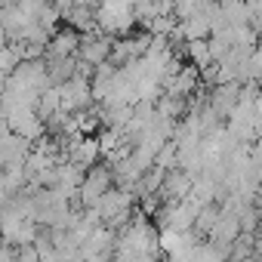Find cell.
<instances>
[{
	"label": "cell",
	"instance_id": "cell-6",
	"mask_svg": "<svg viewBox=\"0 0 262 262\" xmlns=\"http://www.w3.org/2000/svg\"><path fill=\"white\" fill-rule=\"evenodd\" d=\"M59 96H62V111H68V114L90 108V102H93V86H90L86 68H80L74 77H68L65 83H59Z\"/></svg>",
	"mask_w": 262,
	"mask_h": 262
},
{
	"label": "cell",
	"instance_id": "cell-11",
	"mask_svg": "<svg viewBox=\"0 0 262 262\" xmlns=\"http://www.w3.org/2000/svg\"><path fill=\"white\" fill-rule=\"evenodd\" d=\"M256 198H259V201H262V185H259V191H256Z\"/></svg>",
	"mask_w": 262,
	"mask_h": 262
},
{
	"label": "cell",
	"instance_id": "cell-10",
	"mask_svg": "<svg viewBox=\"0 0 262 262\" xmlns=\"http://www.w3.org/2000/svg\"><path fill=\"white\" fill-rule=\"evenodd\" d=\"M0 7H4V4H0ZM7 40V31H4V22H0V43H4Z\"/></svg>",
	"mask_w": 262,
	"mask_h": 262
},
{
	"label": "cell",
	"instance_id": "cell-7",
	"mask_svg": "<svg viewBox=\"0 0 262 262\" xmlns=\"http://www.w3.org/2000/svg\"><path fill=\"white\" fill-rule=\"evenodd\" d=\"M155 34L151 31H142V34H123V40H114V50H111V59L114 65H126V62H136L145 56V50L151 47Z\"/></svg>",
	"mask_w": 262,
	"mask_h": 262
},
{
	"label": "cell",
	"instance_id": "cell-8",
	"mask_svg": "<svg viewBox=\"0 0 262 262\" xmlns=\"http://www.w3.org/2000/svg\"><path fill=\"white\" fill-rule=\"evenodd\" d=\"M77 47H80V31L77 28H71V25L53 28L43 56L47 59H68V56H77Z\"/></svg>",
	"mask_w": 262,
	"mask_h": 262
},
{
	"label": "cell",
	"instance_id": "cell-12",
	"mask_svg": "<svg viewBox=\"0 0 262 262\" xmlns=\"http://www.w3.org/2000/svg\"><path fill=\"white\" fill-rule=\"evenodd\" d=\"M0 86H4V77H0Z\"/></svg>",
	"mask_w": 262,
	"mask_h": 262
},
{
	"label": "cell",
	"instance_id": "cell-2",
	"mask_svg": "<svg viewBox=\"0 0 262 262\" xmlns=\"http://www.w3.org/2000/svg\"><path fill=\"white\" fill-rule=\"evenodd\" d=\"M139 25L133 0H99L96 4V28L111 34V37H123Z\"/></svg>",
	"mask_w": 262,
	"mask_h": 262
},
{
	"label": "cell",
	"instance_id": "cell-1",
	"mask_svg": "<svg viewBox=\"0 0 262 262\" xmlns=\"http://www.w3.org/2000/svg\"><path fill=\"white\" fill-rule=\"evenodd\" d=\"M161 250V228L145 216V213H133L120 228H117V241H114V256L117 259H158Z\"/></svg>",
	"mask_w": 262,
	"mask_h": 262
},
{
	"label": "cell",
	"instance_id": "cell-4",
	"mask_svg": "<svg viewBox=\"0 0 262 262\" xmlns=\"http://www.w3.org/2000/svg\"><path fill=\"white\" fill-rule=\"evenodd\" d=\"M111 185H117L111 164H99V161H96L93 167L83 170V179H80V188H77V201H80L83 207H90V204H96Z\"/></svg>",
	"mask_w": 262,
	"mask_h": 262
},
{
	"label": "cell",
	"instance_id": "cell-3",
	"mask_svg": "<svg viewBox=\"0 0 262 262\" xmlns=\"http://www.w3.org/2000/svg\"><path fill=\"white\" fill-rule=\"evenodd\" d=\"M96 213H99V219L105 222V225H111V228H120L129 216L136 213V194L129 191V188H123V185H111L96 204H90Z\"/></svg>",
	"mask_w": 262,
	"mask_h": 262
},
{
	"label": "cell",
	"instance_id": "cell-9",
	"mask_svg": "<svg viewBox=\"0 0 262 262\" xmlns=\"http://www.w3.org/2000/svg\"><path fill=\"white\" fill-rule=\"evenodd\" d=\"M19 62H22V50H19L16 40H4V43H0V77H10Z\"/></svg>",
	"mask_w": 262,
	"mask_h": 262
},
{
	"label": "cell",
	"instance_id": "cell-5",
	"mask_svg": "<svg viewBox=\"0 0 262 262\" xmlns=\"http://www.w3.org/2000/svg\"><path fill=\"white\" fill-rule=\"evenodd\" d=\"M111 50H114V37L105 34V31H99V28H93V31H83V34H80L77 59H80L83 68L93 71L96 65H102V62L111 59Z\"/></svg>",
	"mask_w": 262,
	"mask_h": 262
}]
</instances>
